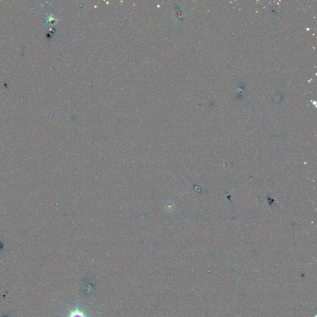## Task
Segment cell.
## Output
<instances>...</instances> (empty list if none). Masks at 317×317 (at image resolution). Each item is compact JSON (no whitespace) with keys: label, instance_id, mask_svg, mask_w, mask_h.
<instances>
[{"label":"cell","instance_id":"obj_1","mask_svg":"<svg viewBox=\"0 0 317 317\" xmlns=\"http://www.w3.org/2000/svg\"><path fill=\"white\" fill-rule=\"evenodd\" d=\"M67 317H91L85 314L84 311L80 310L78 307L73 310L69 311Z\"/></svg>","mask_w":317,"mask_h":317}]
</instances>
